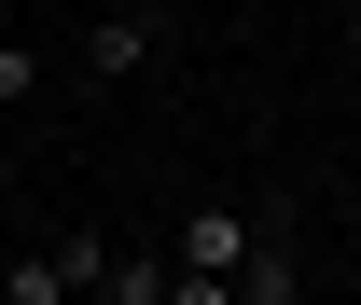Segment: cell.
<instances>
[{
	"label": "cell",
	"mask_w": 361,
	"mask_h": 305,
	"mask_svg": "<svg viewBox=\"0 0 361 305\" xmlns=\"http://www.w3.org/2000/svg\"><path fill=\"white\" fill-rule=\"evenodd\" d=\"M167 42H180V28H167V0H111V14L84 28V56H70V70H84V84H139Z\"/></svg>",
	"instance_id": "cell-1"
},
{
	"label": "cell",
	"mask_w": 361,
	"mask_h": 305,
	"mask_svg": "<svg viewBox=\"0 0 361 305\" xmlns=\"http://www.w3.org/2000/svg\"><path fill=\"white\" fill-rule=\"evenodd\" d=\"M250 250H264V236H250V208H223V194H209V208H180V305H209Z\"/></svg>",
	"instance_id": "cell-2"
},
{
	"label": "cell",
	"mask_w": 361,
	"mask_h": 305,
	"mask_svg": "<svg viewBox=\"0 0 361 305\" xmlns=\"http://www.w3.org/2000/svg\"><path fill=\"white\" fill-rule=\"evenodd\" d=\"M97 236H70V250H42V263H0V305H70V292H97Z\"/></svg>",
	"instance_id": "cell-3"
},
{
	"label": "cell",
	"mask_w": 361,
	"mask_h": 305,
	"mask_svg": "<svg viewBox=\"0 0 361 305\" xmlns=\"http://www.w3.org/2000/svg\"><path fill=\"white\" fill-rule=\"evenodd\" d=\"M223 292H236V305H292V292H306V263H292V250H250Z\"/></svg>",
	"instance_id": "cell-4"
},
{
	"label": "cell",
	"mask_w": 361,
	"mask_h": 305,
	"mask_svg": "<svg viewBox=\"0 0 361 305\" xmlns=\"http://www.w3.org/2000/svg\"><path fill=\"white\" fill-rule=\"evenodd\" d=\"M97 292H111V305H167L180 278H167V263H97Z\"/></svg>",
	"instance_id": "cell-5"
},
{
	"label": "cell",
	"mask_w": 361,
	"mask_h": 305,
	"mask_svg": "<svg viewBox=\"0 0 361 305\" xmlns=\"http://www.w3.org/2000/svg\"><path fill=\"white\" fill-rule=\"evenodd\" d=\"M42 97V42H0V111H28Z\"/></svg>",
	"instance_id": "cell-6"
}]
</instances>
